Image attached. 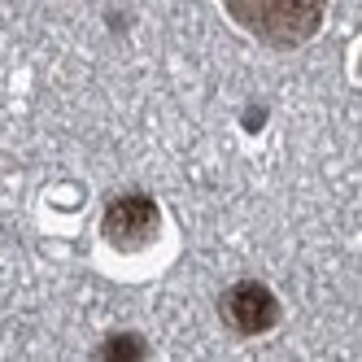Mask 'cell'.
<instances>
[{"label": "cell", "mask_w": 362, "mask_h": 362, "mask_svg": "<svg viewBox=\"0 0 362 362\" xmlns=\"http://www.w3.org/2000/svg\"><path fill=\"white\" fill-rule=\"evenodd\" d=\"M96 354H100V358H144V354H148V345L140 341V336L122 332V336H110V341H100V345H96Z\"/></svg>", "instance_id": "4"}, {"label": "cell", "mask_w": 362, "mask_h": 362, "mask_svg": "<svg viewBox=\"0 0 362 362\" xmlns=\"http://www.w3.org/2000/svg\"><path fill=\"white\" fill-rule=\"evenodd\" d=\"M240 31L271 48H297L323 27L327 0H223Z\"/></svg>", "instance_id": "1"}, {"label": "cell", "mask_w": 362, "mask_h": 362, "mask_svg": "<svg viewBox=\"0 0 362 362\" xmlns=\"http://www.w3.org/2000/svg\"><path fill=\"white\" fill-rule=\"evenodd\" d=\"M158 201L144 197V192H122L105 205V218H100V231H105V240L122 253H136L144 245L158 240Z\"/></svg>", "instance_id": "2"}, {"label": "cell", "mask_w": 362, "mask_h": 362, "mask_svg": "<svg viewBox=\"0 0 362 362\" xmlns=\"http://www.w3.org/2000/svg\"><path fill=\"white\" fill-rule=\"evenodd\" d=\"M218 310L240 336H262V332H271L279 323V301H275V293L267 284H257V279L231 284L223 293V301H218Z\"/></svg>", "instance_id": "3"}]
</instances>
